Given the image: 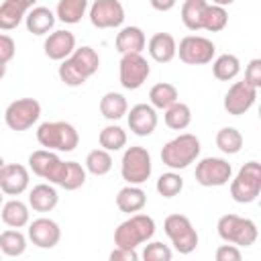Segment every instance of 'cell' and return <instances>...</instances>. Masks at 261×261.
<instances>
[{
	"mask_svg": "<svg viewBox=\"0 0 261 261\" xmlns=\"http://www.w3.org/2000/svg\"><path fill=\"white\" fill-rule=\"evenodd\" d=\"M88 16L96 29H116L124 22V8L120 0H96L90 6Z\"/></svg>",
	"mask_w": 261,
	"mask_h": 261,
	"instance_id": "14",
	"label": "cell"
},
{
	"mask_svg": "<svg viewBox=\"0 0 261 261\" xmlns=\"http://www.w3.org/2000/svg\"><path fill=\"white\" fill-rule=\"evenodd\" d=\"M228 24V12L224 6L218 4H206L204 14H202V31L218 33Z\"/></svg>",
	"mask_w": 261,
	"mask_h": 261,
	"instance_id": "34",
	"label": "cell"
},
{
	"mask_svg": "<svg viewBox=\"0 0 261 261\" xmlns=\"http://www.w3.org/2000/svg\"><path fill=\"white\" fill-rule=\"evenodd\" d=\"M0 251L6 257H18L27 251V237L18 228H8L0 232Z\"/></svg>",
	"mask_w": 261,
	"mask_h": 261,
	"instance_id": "31",
	"label": "cell"
},
{
	"mask_svg": "<svg viewBox=\"0 0 261 261\" xmlns=\"http://www.w3.org/2000/svg\"><path fill=\"white\" fill-rule=\"evenodd\" d=\"M63 165L65 161L59 159L57 153L49 151V149H37L29 155V169L41 177V179H47L49 184H59V177L63 173Z\"/></svg>",
	"mask_w": 261,
	"mask_h": 261,
	"instance_id": "13",
	"label": "cell"
},
{
	"mask_svg": "<svg viewBox=\"0 0 261 261\" xmlns=\"http://www.w3.org/2000/svg\"><path fill=\"white\" fill-rule=\"evenodd\" d=\"M175 49H177V43L169 33H155L147 43V51L151 59L157 63H169L175 57Z\"/></svg>",
	"mask_w": 261,
	"mask_h": 261,
	"instance_id": "21",
	"label": "cell"
},
{
	"mask_svg": "<svg viewBox=\"0 0 261 261\" xmlns=\"http://www.w3.org/2000/svg\"><path fill=\"white\" fill-rule=\"evenodd\" d=\"M14 53H16V43H14V39L8 37V35H4V33H0V61H2V63L12 61Z\"/></svg>",
	"mask_w": 261,
	"mask_h": 261,
	"instance_id": "42",
	"label": "cell"
},
{
	"mask_svg": "<svg viewBox=\"0 0 261 261\" xmlns=\"http://www.w3.org/2000/svg\"><path fill=\"white\" fill-rule=\"evenodd\" d=\"M232 2H234V0H212V4H218V6H224V8L230 6Z\"/></svg>",
	"mask_w": 261,
	"mask_h": 261,
	"instance_id": "47",
	"label": "cell"
},
{
	"mask_svg": "<svg viewBox=\"0 0 261 261\" xmlns=\"http://www.w3.org/2000/svg\"><path fill=\"white\" fill-rule=\"evenodd\" d=\"M239 71H241V61H239V57L232 55V53H222V55H218V57L212 61V73H214V77L220 80V82H230V80H234V77L239 75Z\"/></svg>",
	"mask_w": 261,
	"mask_h": 261,
	"instance_id": "29",
	"label": "cell"
},
{
	"mask_svg": "<svg viewBox=\"0 0 261 261\" xmlns=\"http://www.w3.org/2000/svg\"><path fill=\"white\" fill-rule=\"evenodd\" d=\"M141 257H143L145 261H171L173 253H171V249H169L167 245H163V243H159V241H153V243L147 241V245H145Z\"/></svg>",
	"mask_w": 261,
	"mask_h": 261,
	"instance_id": "40",
	"label": "cell"
},
{
	"mask_svg": "<svg viewBox=\"0 0 261 261\" xmlns=\"http://www.w3.org/2000/svg\"><path fill=\"white\" fill-rule=\"evenodd\" d=\"M0 257H2V251H0Z\"/></svg>",
	"mask_w": 261,
	"mask_h": 261,
	"instance_id": "51",
	"label": "cell"
},
{
	"mask_svg": "<svg viewBox=\"0 0 261 261\" xmlns=\"http://www.w3.org/2000/svg\"><path fill=\"white\" fill-rule=\"evenodd\" d=\"M43 49H45V55L53 61H63L65 57H69L75 49V35L71 31H65V29H59V31H53L47 35L45 43H43Z\"/></svg>",
	"mask_w": 261,
	"mask_h": 261,
	"instance_id": "19",
	"label": "cell"
},
{
	"mask_svg": "<svg viewBox=\"0 0 261 261\" xmlns=\"http://www.w3.org/2000/svg\"><path fill=\"white\" fill-rule=\"evenodd\" d=\"M116 51L120 55L124 53H141L147 47V37L141 27H122L116 35Z\"/></svg>",
	"mask_w": 261,
	"mask_h": 261,
	"instance_id": "22",
	"label": "cell"
},
{
	"mask_svg": "<svg viewBox=\"0 0 261 261\" xmlns=\"http://www.w3.org/2000/svg\"><path fill=\"white\" fill-rule=\"evenodd\" d=\"M86 184V167H82L77 161H65L63 165V173L59 177V188L73 192L77 188H82Z\"/></svg>",
	"mask_w": 261,
	"mask_h": 261,
	"instance_id": "33",
	"label": "cell"
},
{
	"mask_svg": "<svg viewBox=\"0 0 261 261\" xmlns=\"http://www.w3.org/2000/svg\"><path fill=\"white\" fill-rule=\"evenodd\" d=\"M0 216L2 222L10 228H22L31 222V212H29V204L20 202L18 198H12L8 202H2L0 206Z\"/></svg>",
	"mask_w": 261,
	"mask_h": 261,
	"instance_id": "24",
	"label": "cell"
},
{
	"mask_svg": "<svg viewBox=\"0 0 261 261\" xmlns=\"http://www.w3.org/2000/svg\"><path fill=\"white\" fill-rule=\"evenodd\" d=\"M175 55H179V59L188 65H206L214 59L216 55V45L200 35H188L179 41Z\"/></svg>",
	"mask_w": 261,
	"mask_h": 261,
	"instance_id": "9",
	"label": "cell"
},
{
	"mask_svg": "<svg viewBox=\"0 0 261 261\" xmlns=\"http://www.w3.org/2000/svg\"><path fill=\"white\" fill-rule=\"evenodd\" d=\"M27 10L14 0H4L0 4V31H12L24 20Z\"/></svg>",
	"mask_w": 261,
	"mask_h": 261,
	"instance_id": "36",
	"label": "cell"
},
{
	"mask_svg": "<svg viewBox=\"0 0 261 261\" xmlns=\"http://www.w3.org/2000/svg\"><path fill=\"white\" fill-rule=\"evenodd\" d=\"M149 4H151V8H155L159 12H167L177 4V0H149Z\"/></svg>",
	"mask_w": 261,
	"mask_h": 261,
	"instance_id": "45",
	"label": "cell"
},
{
	"mask_svg": "<svg viewBox=\"0 0 261 261\" xmlns=\"http://www.w3.org/2000/svg\"><path fill=\"white\" fill-rule=\"evenodd\" d=\"M84 167H86V171L88 173H92V175H106L110 169H112V155H110V151H106V149H94V151H90L88 155H86V161H84Z\"/></svg>",
	"mask_w": 261,
	"mask_h": 261,
	"instance_id": "32",
	"label": "cell"
},
{
	"mask_svg": "<svg viewBox=\"0 0 261 261\" xmlns=\"http://www.w3.org/2000/svg\"><path fill=\"white\" fill-rule=\"evenodd\" d=\"M245 82L253 88H261V59H251L245 67Z\"/></svg>",
	"mask_w": 261,
	"mask_h": 261,
	"instance_id": "41",
	"label": "cell"
},
{
	"mask_svg": "<svg viewBox=\"0 0 261 261\" xmlns=\"http://www.w3.org/2000/svg\"><path fill=\"white\" fill-rule=\"evenodd\" d=\"M29 239L39 249H53L61 241V228L53 218L41 216L29 222Z\"/></svg>",
	"mask_w": 261,
	"mask_h": 261,
	"instance_id": "16",
	"label": "cell"
},
{
	"mask_svg": "<svg viewBox=\"0 0 261 261\" xmlns=\"http://www.w3.org/2000/svg\"><path fill=\"white\" fill-rule=\"evenodd\" d=\"M4 165H6V161H4L2 157H0V171H2V167H4Z\"/></svg>",
	"mask_w": 261,
	"mask_h": 261,
	"instance_id": "49",
	"label": "cell"
},
{
	"mask_svg": "<svg viewBox=\"0 0 261 261\" xmlns=\"http://www.w3.org/2000/svg\"><path fill=\"white\" fill-rule=\"evenodd\" d=\"M261 194V165L259 161L245 163L234 177H230V196L239 204H251Z\"/></svg>",
	"mask_w": 261,
	"mask_h": 261,
	"instance_id": "6",
	"label": "cell"
},
{
	"mask_svg": "<svg viewBox=\"0 0 261 261\" xmlns=\"http://www.w3.org/2000/svg\"><path fill=\"white\" fill-rule=\"evenodd\" d=\"M14 2H16V4H20V6H22L27 12H29V10H31V8H33V6L39 2V0H14Z\"/></svg>",
	"mask_w": 261,
	"mask_h": 261,
	"instance_id": "46",
	"label": "cell"
},
{
	"mask_svg": "<svg viewBox=\"0 0 261 261\" xmlns=\"http://www.w3.org/2000/svg\"><path fill=\"white\" fill-rule=\"evenodd\" d=\"M98 143H100L102 149H106L110 153L112 151H120L126 145V130L122 126H118V124H108V126H104L100 130Z\"/></svg>",
	"mask_w": 261,
	"mask_h": 261,
	"instance_id": "37",
	"label": "cell"
},
{
	"mask_svg": "<svg viewBox=\"0 0 261 261\" xmlns=\"http://www.w3.org/2000/svg\"><path fill=\"white\" fill-rule=\"evenodd\" d=\"M29 169L20 163H6L0 171V190L6 196H20L29 188Z\"/></svg>",
	"mask_w": 261,
	"mask_h": 261,
	"instance_id": "18",
	"label": "cell"
},
{
	"mask_svg": "<svg viewBox=\"0 0 261 261\" xmlns=\"http://www.w3.org/2000/svg\"><path fill=\"white\" fill-rule=\"evenodd\" d=\"M100 67V55L94 47L84 45L73 49V53L69 57H65L57 69L59 80L69 86V88H77L82 84H86Z\"/></svg>",
	"mask_w": 261,
	"mask_h": 261,
	"instance_id": "1",
	"label": "cell"
},
{
	"mask_svg": "<svg viewBox=\"0 0 261 261\" xmlns=\"http://www.w3.org/2000/svg\"><path fill=\"white\" fill-rule=\"evenodd\" d=\"M255 100H257V88L249 86V84L243 80V82H234V84L228 88V92L224 94L222 106H224V110H226L228 114L241 116V114H245L247 110L253 108Z\"/></svg>",
	"mask_w": 261,
	"mask_h": 261,
	"instance_id": "15",
	"label": "cell"
},
{
	"mask_svg": "<svg viewBox=\"0 0 261 261\" xmlns=\"http://www.w3.org/2000/svg\"><path fill=\"white\" fill-rule=\"evenodd\" d=\"M216 147L224 155H237L243 149V135L234 126H224L216 133Z\"/></svg>",
	"mask_w": 261,
	"mask_h": 261,
	"instance_id": "38",
	"label": "cell"
},
{
	"mask_svg": "<svg viewBox=\"0 0 261 261\" xmlns=\"http://www.w3.org/2000/svg\"><path fill=\"white\" fill-rule=\"evenodd\" d=\"M163 120L165 124L171 128V130H184L190 126L192 122V110L188 104L184 102H173L169 108H165V114H163Z\"/></svg>",
	"mask_w": 261,
	"mask_h": 261,
	"instance_id": "30",
	"label": "cell"
},
{
	"mask_svg": "<svg viewBox=\"0 0 261 261\" xmlns=\"http://www.w3.org/2000/svg\"><path fill=\"white\" fill-rule=\"evenodd\" d=\"M200 139L192 133H181L175 139L167 141L161 149V161L173 171L190 167L198 157H200Z\"/></svg>",
	"mask_w": 261,
	"mask_h": 261,
	"instance_id": "2",
	"label": "cell"
},
{
	"mask_svg": "<svg viewBox=\"0 0 261 261\" xmlns=\"http://www.w3.org/2000/svg\"><path fill=\"white\" fill-rule=\"evenodd\" d=\"M55 12L49 10L47 6H33L27 14H24V24H27V31L37 35V37H43V35H49V31H53L55 27Z\"/></svg>",
	"mask_w": 261,
	"mask_h": 261,
	"instance_id": "20",
	"label": "cell"
},
{
	"mask_svg": "<svg viewBox=\"0 0 261 261\" xmlns=\"http://www.w3.org/2000/svg\"><path fill=\"white\" fill-rule=\"evenodd\" d=\"M155 190L163 198H173V196H177L184 190V177L179 173H175L173 169L167 171V173H161L157 184H155Z\"/></svg>",
	"mask_w": 261,
	"mask_h": 261,
	"instance_id": "39",
	"label": "cell"
},
{
	"mask_svg": "<svg viewBox=\"0 0 261 261\" xmlns=\"http://www.w3.org/2000/svg\"><path fill=\"white\" fill-rule=\"evenodd\" d=\"M6 65H8V63H2V61H0V80L6 75Z\"/></svg>",
	"mask_w": 261,
	"mask_h": 261,
	"instance_id": "48",
	"label": "cell"
},
{
	"mask_svg": "<svg viewBox=\"0 0 261 261\" xmlns=\"http://www.w3.org/2000/svg\"><path fill=\"white\" fill-rule=\"evenodd\" d=\"M196 181L204 188L226 186L232 177V167L222 157H204L196 163Z\"/></svg>",
	"mask_w": 261,
	"mask_h": 261,
	"instance_id": "12",
	"label": "cell"
},
{
	"mask_svg": "<svg viewBox=\"0 0 261 261\" xmlns=\"http://www.w3.org/2000/svg\"><path fill=\"white\" fill-rule=\"evenodd\" d=\"M147 204V194L141 186H133V184H126L122 190H118L116 194V206L120 212H126V214H135V212H141Z\"/></svg>",
	"mask_w": 261,
	"mask_h": 261,
	"instance_id": "23",
	"label": "cell"
},
{
	"mask_svg": "<svg viewBox=\"0 0 261 261\" xmlns=\"http://www.w3.org/2000/svg\"><path fill=\"white\" fill-rule=\"evenodd\" d=\"M37 141L43 149L69 153L77 147L80 135L73 124L65 120H47L37 128Z\"/></svg>",
	"mask_w": 261,
	"mask_h": 261,
	"instance_id": "4",
	"label": "cell"
},
{
	"mask_svg": "<svg viewBox=\"0 0 261 261\" xmlns=\"http://www.w3.org/2000/svg\"><path fill=\"white\" fill-rule=\"evenodd\" d=\"M155 234V220L149 214H130L114 230V245L122 249H137L139 245L151 241Z\"/></svg>",
	"mask_w": 261,
	"mask_h": 261,
	"instance_id": "3",
	"label": "cell"
},
{
	"mask_svg": "<svg viewBox=\"0 0 261 261\" xmlns=\"http://www.w3.org/2000/svg\"><path fill=\"white\" fill-rule=\"evenodd\" d=\"M41 118V104L35 98H18L4 110V120L10 130H27Z\"/></svg>",
	"mask_w": 261,
	"mask_h": 261,
	"instance_id": "11",
	"label": "cell"
},
{
	"mask_svg": "<svg viewBox=\"0 0 261 261\" xmlns=\"http://www.w3.org/2000/svg\"><path fill=\"white\" fill-rule=\"evenodd\" d=\"M216 230H218V237L224 243H230V245H237V247H251V245H255V241L259 237L257 224L251 218H243L239 214L220 216L218 224H216Z\"/></svg>",
	"mask_w": 261,
	"mask_h": 261,
	"instance_id": "5",
	"label": "cell"
},
{
	"mask_svg": "<svg viewBox=\"0 0 261 261\" xmlns=\"http://www.w3.org/2000/svg\"><path fill=\"white\" fill-rule=\"evenodd\" d=\"M139 259V253L135 249H122V247H116L112 253H110V261H137Z\"/></svg>",
	"mask_w": 261,
	"mask_h": 261,
	"instance_id": "44",
	"label": "cell"
},
{
	"mask_svg": "<svg viewBox=\"0 0 261 261\" xmlns=\"http://www.w3.org/2000/svg\"><path fill=\"white\" fill-rule=\"evenodd\" d=\"M216 261H241V251L237 245H220L214 253Z\"/></svg>",
	"mask_w": 261,
	"mask_h": 261,
	"instance_id": "43",
	"label": "cell"
},
{
	"mask_svg": "<svg viewBox=\"0 0 261 261\" xmlns=\"http://www.w3.org/2000/svg\"><path fill=\"white\" fill-rule=\"evenodd\" d=\"M59 202V194L51 184H37L29 192V206L35 212H51Z\"/></svg>",
	"mask_w": 261,
	"mask_h": 261,
	"instance_id": "25",
	"label": "cell"
},
{
	"mask_svg": "<svg viewBox=\"0 0 261 261\" xmlns=\"http://www.w3.org/2000/svg\"><path fill=\"white\" fill-rule=\"evenodd\" d=\"M128 110V102L118 92H106L100 100V112L106 120H120Z\"/></svg>",
	"mask_w": 261,
	"mask_h": 261,
	"instance_id": "28",
	"label": "cell"
},
{
	"mask_svg": "<svg viewBox=\"0 0 261 261\" xmlns=\"http://www.w3.org/2000/svg\"><path fill=\"white\" fill-rule=\"evenodd\" d=\"M177 100H179L177 88L173 84H169V82H159L149 90V104L155 110H165Z\"/></svg>",
	"mask_w": 261,
	"mask_h": 261,
	"instance_id": "26",
	"label": "cell"
},
{
	"mask_svg": "<svg viewBox=\"0 0 261 261\" xmlns=\"http://www.w3.org/2000/svg\"><path fill=\"white\" fill-rule=\"evenodd\" d=\"M163 230L169 237L173 249L181 255H190L198 247V232L192 220L184 214H169L163 222Z\"/></svg>",
	"mask_w": 261,
	"mask_h": 261,
	"instance_id": "8",
	"label": "cell"
},
{
	"mask_svg": "<svg viewBox=\"0 0 261 261\" xmlns=\"http://www.w3.org/2000/svg\"><path fill=\"white\" fill-rule=\"evenodd\" d=\"M2 202H4V196H2V190H0V206H2Z\"/></svg>",
	"mask_w": 261,
	"mask_h": 261,
	"instance_id": "50",
	"label": "cell"
},
{
	"mask_svg": "<svg viewBox=\"0 0 261 261\" xmlns=\"http://www.w3.org/2000/svg\"><path fill=\"white\" fill-rule=\"evenodd\" d=\"M151 171H153V161H151V153L145 147L135 145L122 153L120 175L126 184L141 186L151 177Z\"/></svg>",
	"mask_w": 261,
	"mask_h": 261,
	"instance_id": "7",
	"label": "cell"
},
{
	"mask_svg": "<svg viewBox=\"0 0 261 261\" xmlns=\"http://www.w3.org/2000/svg\"><path fill=\"white\" fill-rule=\"evenodd\" d=\"M151 75V65L141 53H124L118 63V80L124 90H139Z\"/></svg>",
	"mask_w": 261,
	"mask_h": 261,
	"instance_id": "10",
	"label": "cell"
},
{
	"mask_svg": "<svg viewBox=\"0 0 261 261\" xmlns=\"http://www.w3.org/2000/svg\"><path fill=\"white\" fill-rule=\"evenodd\" d=\"M88 10V0H59L55 8L57 20L65 24H77Z\"/></svg>",
	"mask_w": 261,
	"mask_h": 261,
	"instance_id": "27",
	"label": "cell"
},
{
	"mask_svg": "<svg viewBox=\"0 0 261 261\" xmlns=\"http://www.w3.org/2000/svg\"><path fill=\"white\" fill-rule=\"evenodd\" d=\"M206 4V0H186L181 4V22L188 31H202V14Z\"/></svg>",
	"mask_w": 261,
	"mask_h": 261,
	"instance_id": "35",
	"label": "cell"
},
{
	"mask_svg": "<svg viewBox=\"0 0 261 261\" xmlns=\"http://www.w3.org/2000/svg\"><path fill=\"white\" fill-rule=\"evenodd\" d=\"M126 122L137 137H149L157 128V110L151 104H135L126 110Z\"/></svg>",
	"mask_w": 261,
	"mask_h": 261,
	"instance_id": "17",
	"label": "cell"
}]
</instances>
